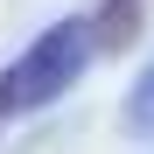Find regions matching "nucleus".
<instances>
[{"label": "nucleus", "mask_w": 154, "mask_h": 154, "mask_svg": "<svg viewBox=\"0 0 154 154\" xmlns=\"http://www.w3.org/2000/svg\"><path fill=\"white\" fill-rule=\"evenodd\" d=\"M91 63V21H56L21 63L0 70V91H7V112H42L77 84V70Z\"/></svg>", "instance_id": "1"}, {"label": "nucleus", "mask_w": 154, "mask_h": 154, "mask_svg": "<svg viewBox=\"0 0 154 154\" xmlns=\"http://www.w3.org/2000/svg\"><path fill=\"white\" fill-rule=\"evenodd\" d=\"M140 42V0H105L91 14V49L98 56H126Z\"/></svg>", "instance_id": "2"}, {"label": "nucleus", "mask_w": 154, "mask_h": 154, "mask_svg": "<svg viewBox=\"0 0 154 154\" xmlns=\"http://www.w3.org/2000/svg\"><path fill=\"white\" fill-rule=\"evenodd\" d=\"M126 133H154V70L133 84V98H126Z\"/></svg>", "instance_id": "3"}, {"label": "nucleus", "mask_w": 154, "mask_h": 154, "mask_svg": "<svg viewBox=\"0 0 154 154\" xmlns=\"http://www.w3.org/2000/svg\"><path fill=\"white\" fill-rule=\"evenodd\" d=\"M0 119H7V91H0Z\"/></svg>", "instance_id": "4"}]
</instances>
